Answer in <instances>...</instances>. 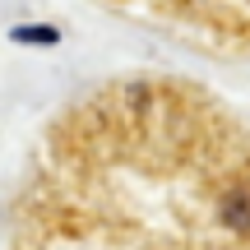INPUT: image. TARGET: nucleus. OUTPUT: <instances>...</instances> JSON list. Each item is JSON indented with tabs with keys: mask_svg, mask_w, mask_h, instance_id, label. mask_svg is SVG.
Segmentation results:
<instances>
[{
	"mask_svg": "<svg viewBox=\"0 0 250 250\" xmlns=\"http://www.w3.org/2000/svg\"><path fill=\"white\" fill-rule=\"evenodd\" d=\"M56 28H14V42H56Z\"/></svg>",
	"mask_w": 250,
	"mask_h": 250,
	"instance_id": "obj_1",
	"label": "nucleus"
}]
</instances>
